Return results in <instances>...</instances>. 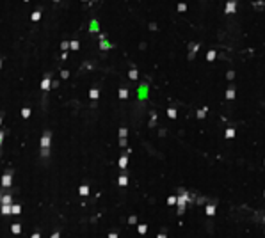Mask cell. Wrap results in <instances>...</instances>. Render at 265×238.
I'll list each match as a JSON object with an SVG mask.
<instances>
[{"instance_id": "obj_19", "label": "cell", "mask_w": 265, "mask_h": 238, "mask_svg": "<svg viewBox=\"0 0 265 238\" xmlns=\"http://www.w3.org/2000/svg\"><path fill=\"white\" fill-rule=\"evenodd\" d=\"M128 77H130V78H132V80H135V78H137V71H135V70H132V71H130V75H128Z\"/></svg>"}, {"instance_id": "obj_31", "label": "cell", "mask_w": 265, "mask_h": 238, "mask_svg": "<svg viewBox=\"0 0 265 238\" xmlns=\"http://www.w3.org/2000/svg\"><path fill=\"white\" fill-rule=\"evenodd\" d=\"M0 126H2V114H0Z\"/></svg>"}, {"instance_id": "obj_34", "label": "cell", "mask_w": 265, "mask_h": 238, "mask_svg": "<svg viewBox=\"0 0 265 238\" xmlns=\"http://www.w3.org/2000/svg\"><path fill=\"white\" fill-rule=\"evenodd\" d=\"M25 2H29V0H25Z\"/></svg>"}, {"instance_id": "obj_21", "label": "cell", "mask_w": 265, "mask_h": 238, "mask_svg": "<svg viewBox=\"0 0 265 238\" xmlns=\"http://www.w3.org/2000/svg\"><path fill=\"white\" fill-rule=\"evenodd\" d=\"M167 114H169V117H174V116H176V110H174V109H169V110H167Z\"/></svg>"}, {"instance_id": "obj_9", "label": "cell", "mask_w": 265, "mask_h": 238, "mask_svg": "<svg viewBox=\"0 0 265 238\" xmlns=\"http://www.w3.org/2000/svg\"><path fill=\"white\" fill-rule=\"evenodd\" d=\"M30 18H32V21H39L41 20V11H34Z\"/></svg>"}, {"instance_id": "obj_7", "label": "cell", "mask_w": 265, "mask_h": 238, "mask_svg": "<svg viewBox=\"0 0 265 238\" xmlns=\"http://www.w3.org/2000/svg\"><path fill=\"white\" fill-rule=\"evenodd\" d=\"M2 204H13V197H11L9 194H4V197H2Z\"/></svg>"}, {"instance_id": "obj_20", "label": "cell", "mask_w": 265, "mask_h": 238, "mask_svg": "<svg viewBox=\"0 0 265 238\" xmlns=\"http://www.w3.org/2000/svg\"><path fill=\"white\" fill-rule=\"evenodd\" d=\"M61 48H62V50H68V48H70V43H68V41H62Z\"/></svg>"}, {"instance_id": "obj_11", "label": "cell", "mask_w": 265, "mask_h": 238, "mask_svg": "<svg viewBox=\"0 0 265 238\" xmlns=\"http://www.w3.org/2000/svg\"><path fill=\"white\" fill-rule=\"evenodd\" d=\"M29 116H30V109H29V107H25V109H21V117H23V119H27V117H29Z\"/></svg>"}, {"instance_id": "obj_33", "label": "cell", "mask_w": 265, "mask_h": 238, "mask_svg": "<svg viewBox=\"0 0 265 238\" xmlns=\"http://www.w3.org/2000/svg\"><path fill=\"white\" fill-rule=\"evenodd\" d=\"M53 2H61V0H53Z\"/></svg>"}, {"instance_id": "obj_27", "label": "cell", "mask_w": 265, "mask_h": 238, "mask_svg": "<svg viewBox=\"0 0 265 238\" xmlns=\"http://www.w3.org/2000/svg\"><path fill=\"white\" fill-rule=\"evenodd\" d=\"M59 236H61V233H59V231H55V233L52 235V238H59Z\"/></svg>"}, {"instance_id": "obj_4", "label": "cell", "mask_w": 265, "mask_h": 238, "mask_svg": "<svg viewBox=\"0 0 265 238\" xmlns=\"http://www.w3.org/2000/svg\"><path fill=\"white\" fill-rule=\"evenodd\" d=\"M11 206H13V204H2V206H0V213H2V215H11V213H13V208H11Z\"/></svg>"}, {"instance_id": "obj_6", "label": "cell", "mask_w": 265, "mask_h": 238, "mask_svg": "<svg viewBox=\"0 0 265 238\" xmlns=\"http://www.w3.org/2000/svg\"><path fill=\"white\" fill-rule=\"evenodd\" d=\"M11 233H13V235H20V233H21V226H20V224H13V226H11Z\"/></svg>"}, {"instance_id": "obj_1", "label": "cell", "mask_w": 265, "mask_h": 238, "mask_svg": "<svg viewBox=\"0 0 265 238\" xmlns=\"http://www.w3.org/2000/svg\"><path fill=\"white\" fill-rule=\"evenodd\" d=\"M50 139H52V131L45 130L43 137H41V156H48L50 155Z\"/></svg>"}, {"instance_id": "obj_17", "label": "cell", "mask_w": 265, "mask_h": 238, "mask_svg": "<svg viewBox=\"0 0 265 238\" xmlns=\"http://www.w3.org/2000/svg\"><path fill=\"white\" fill-rule=\"evenodd\" d=\"M126 165V156H121L119 158V167H125Z\"/></svg>"}, {"instance_id": "obj_5", "label": "cell", "mask_w": 265, "mask_h": 238, "mask_svg": "<svg viewBox=\"0 0 265 238\" xmlns=\"http://www.w3.org/2000/svg\"><path fill=\"white\" fill-rule=\"evenodd\" d=\"M50 84H52V82H50V77L46 75V77L43 78V82H41V89H43V91H48V89H50Z\"/></svg>"}, {"instance_id": "obj_14", "label": "cell", "mask_w": 265, "mask_h": 238, "mask_svg": "<svg viewBox=\"0 0 265 238\" xmlns=\"http://www.w3.org/2000/svg\"><path fill=\"white\" fill-rule=\"evenodd\" d=\"M119 98L126 99V98H128V91H126V89H119Z\"/></svg>"}, {"instance_id": "obj_30", "label": "cell", "mask_w": 265, "mask_h": 238, "mask_svg": "<svg viewBox=\"0 0 265 238\" xmlns=\"http://www.w3.org/2000/svg\"><path fill=\"white\" fill-rule=\"evenodd\" d=\"M109 238H118V235H116V233H112V235H110Z\"/></svg>"}, {"instance_id": "obj_28", "label": "cell", "mask_w": 265, "mask_h": 238, "mask_svg": "<svg viewBox=\"0 0 265 238\" xmlns=\"http://www.w3.org/2000/svg\"><path fill=\"white\" fill-rule=\"evenodd\" d=\"M30 238H39V233H34V235H32Z\"/></svg>"}, {"instance_id": "obj_29", "label": "cell", "mask_w": 265, "mask_h": 238, "mask_svg": "<svg viewBox=\"0 0 265 238\" xmlns=\"http://www.w3.org/2000/svg\"><path fill=\"white\" fill-rule=\"evenodd\" d=\"M2 197H4V194H2V190H0V206H2Z\"/></svg>"}, {"instance_id": "obj_10", "label": "cell", "mask_w": 265, "mask_h": 238, "mask_svg": "<svg viewBox=\"0 0 265 238\" xmlns=\"http://www.w3.org/2000/svg\"><path fill=\"white\" fill-rule=\"evenodd\" d=\"M98 96H100V92H98V89H91V91H89V98H93V99H98Z\"/></svg>"}, {"instance_id": "obj_13", "label": "cell", "mask_w": 265, "mask_h": 238, "mask_svg": "<svg viewBox=\"0 0 265 238\" xmlns=\"http://www.w3.org/2000/svg\"><path fill=\"white\" fill-rule=\"evenodd\" d=\"M226 98H228V99H233V98H235V91H233V87H230V89H228V92H226Z\"/></svg>"}, {"instance_id": "obj_12", "label": "cell", "mask_w": 265, "mask_h": 238, "mask_svg": "<svg viewBox=\"0 0 265 238\" xmlns=\"http://www.w3.org/2000/svg\"><path fill=\"white\" fill-rule=\"evenodd\" d=\"M176 9L180 11V12H185V11H187V4H183V2H180V4L176 5Z\"/></svg>"}, {"instance_id": "obj_8", "label": "cell", "mask_w": 265, "mask_h": 238, "mask_svg": "<svg viewBox=\"0 0 265 238\" xmlns=\"http://www.w3.org/2000/svg\"><path fill=\"white\" fill-rule=\"evenodd\" d=\"M11 208H13V215H20V213H21V206H20V204H13Z\"/></svg>"}, {"instance_id": "obj_24", "label": "cell", "mask_w": 265, "mask_h": 238, "mask_svg": "<svg viewBox=\"0 0 265 238\" xmlns=\"http://www.w3.org/2000/svg\"><path fill=\"white\" fill-rule=\"evenodd\" d=\"M119 135H121V139H125V135H126V130L121 128V130H119Z\"/></svg>"}, {"instance_id": "obj_25", "label": "cell", "mask_w": 265, "mask_h": 238, "mask_svg": "<svg viewBox=\"0 0 265 238\" xmlns=\"http://www.w3.org/2000/svg\"><path fill=\"white\" fill-rule=\"evenodd\" d=\"M119 185H126V178H125V176L119 178Z\"/></svg>"}, {"instance_id": "obj_22", "label": "cell", "mask_w": 265, "mask_h": 238, "mask_svg": "<svg viewBox=\"0 0 265 238\" xmlns=\"http://www.w3.org/2000/svg\"><path fill=\"white\" fill-rule=\"evenodd\" d=\"M4 139H5V131H2V130H0V146H2Z\"/></svg>"}, {"instance_id": "obj_32", "label": "cell", "mask_w": 265, "mask_h": 238, "mask_svg": "<svg viewBox=\"0 0 265 238\" xmlns=\"http://www.w3.org/2000/svg\"><path fill=\"white\" fill-rule=\"evenodd\" d=\"M0 68H2V59H0Z\"/></svg>"}, {"instance_id": "obj_16", "label": "cell", "mask_w": 265, "mask_h": 238, "mask_svg": "<svg viewBox=\"0 0 265 238\" xmlns=\"http://www.w3.org/2000/svg\"><path fill=\"white\" fill-rule=\"evenodd\" d=\"M100 48L105 50V48H110V46H109V43H105V39H102V43H100Z\"/></svg>"}, {"instance_id": "obj_15", "label": "cell", "mask_w": 265, "mask_h": 238, "mask_svg": "<svg viewBox=\"0 0 265 238\" xmlns=\"http://www.w3.org/2000/svg\"><path fill=\"white\" fill-rule=\"evenodd\" d=\"M70 48H71V50H78V41H71V43H70Z\"/></svg>"}, {"instance_id": "obj_3", "label": "cell", "mask_w": 265, "mask_h": 238, "mask_svg": "<svg viewBox=\"0 0 265 238\" xmlns=\"http://www.w3.org/2000/svg\"><path fill=\"white\" fill-rule=\"evenodd\" d=\"M235 11H237V4H235V0L226 2V7H224V12H226V14H231V12H235Z\"/></svg>"}, {"instance_id": "obj_18", "label": "cell", "mask_w": 265, "mask_h": 238, "mask_svg": "<svg viewBox=\"0 0 265 238\" xmlns=\"http://www.w3.org/2000/svg\"><path fill=\"white\" fill-rule=\"evenodd\" d=\"M214 57H215V52H214V50H212V52H208L206 59H208V60H214Z\"/></svg>"}, {"instance_id": "obj_2", "label": "cell", "mask_w": 265, "mask_h": 238, "mask_svg": "<svg viewBox=\"0 0 265 238\" xmlns=\"http://www.w3.org/2000/svg\"><path fill=\"white\" fill-rule=\"evenodd\" d=\"M0 183H2L4 189H9L11 185H13V171L4 172V176H2V179H0Z\"/></svg>"}, {"instance_id": "obj_26", "label": "cell", "mask_w": 265, "mask_h": 238, "mask_svg": "<svg viewBox=\"0 0 265 238\" xmlns=\"http://www.w3.org/2000/svg\"><path fill=\"white\" fill-rule=\"evenodd\" d=\"M233 135H235L233 130H228V131H226V137H233Z\"/></svg>"}, {"instance_id": "obj_23", "label": "cell", "mask_w": 265, "mask_h": 238, "mask_svg": "<svg viewBox=\"0 0 265 238\" xmlns=\"http://www.w3.org/2000/svg\"><path fill=\"white\" fill-rule=\"evenodd\" d=\"M87 192H89V189H87V187H85V185H84V187H82V189H80V194H84V196H85V194H87Z\"/></svg>"}]
</instances>
